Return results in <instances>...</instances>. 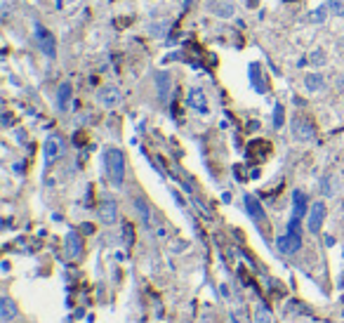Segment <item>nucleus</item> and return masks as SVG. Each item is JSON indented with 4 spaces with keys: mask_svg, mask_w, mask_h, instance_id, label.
I'll use <instances>...</instances> for the list:
<instances>
[{
    "mask_svg": "<svg viewBox=\"0 0 344 323\" xmlns=\"http://www.w3.org/2000/svg\"><path fill=\"white\" fill-rule=\"evenodd\" d=\"M71 97H73V88H71V83H62V85H59V90H57V109H59V111L69 109Z\"/></svg>",
    "mask_w": 344,
    "mask_h": 323,
    "instance_id": "4468645a",
    "label": "nucleus"
},
{
    "mask_svg": "<svg viewBox=\"0 0 344 323\" xmlns=\"http://www.w3.org/2000/svg\"><path fill=\"white\" fill-rule=\"evenodd\" d=\"M207 7L212 10V14H217V17H222V19H231V17L236 14V7H234L231 0H210Z\"/></svg>",
    "mask_w": 344,
    "mask_h": 323,
    "instance_id": "f8f14e48",
    "label": "nucleus"
},
{
    "mask_svg": "<svg viewBox=\"0 0 344 323\" xmlns=\"http://www.w3.org/2000/svg\"><path fill=\"white\" fill-rule=\"evenodd\" d=\"M42 151H45V163H55L59 156H62V137L59 135H50L45 146H42Z\"/></svg>",
    "mask_w": 344,
    "mask_h": 323,
    "instance_id": "9d476101",
    "label": "nucleus"
},
{
    "mask_svg": "<svg viewBox=\"0 0 344 323\" xmlns=\"http://www.w3.org/2000/svg\"><path fill=\"white\" fill-rule=\"evenodd\" d=\"M255 323H274L271 321V314H269V309L264 307V304H260L255 311Z\"/></svg>",
    "mask_w": 344,
    "mask_h": 323,
    "instance_id": "412c9836",
    "label": "nucleus"
},
{
    "mask_svg": "<svg viewBox=\"0 0 344 323\" xmlns=\"http://www.w3.org/2000/svg\"><path fill=\"white\" fill-rule=\"evenodd\" d=\"M274 125L276 128H281L283 125V104H276L274 106Z\"/></svg>",
    "mask_w": 344,
    "mask_h": 323,
    "instance_id": "5701e85b",
    "label": "nucleus"
},
{
    "mask_svg": "<svg viewBox=\"0 0 344 323\" xmlns=\"http://www.w3.org/2000/svg\"><path fill=\"white\" fill-rule=\"evenodd\" d=\"M97 99H99L106 109H113V106H118V104L123 102V95H120V90L118 88L106 85V88H102L99 92H97Z\"/></svg>",
    "mask_w": 344,
    "mask_h": 323,
    "instance_id": "1a4fd4ad",
    "label": "nucleus"
},
{
    "mask_svg": "<svg viewBox=\"0 0 344 323\" xmlns=\"http://www.w3.org/2000/svg\"><path fill=\"white\" fill-rule=\"evenodd\" d=\"M3 125H12V116L10 113H3Z\"/></svg>",
    "mask_w": 344,
    "mask_h": 323,
    "instance_id": "bb28decb",
    "label": "nucleus"
},
{
    "mask_svg": "<svg viewBox=\"0 0 344 323\" xmlns=\"http://www.w3.org/2000/svg\"><path fill=\"white\" fill-rule=\"evenodd\" d=\"M243 206H245L248 215H250V217H252L255 222H262V220H264V210H262V206L257 203L255 196H243Z\"/></svg>",
    "mask_w": 344,
    "mask_h": 323,
    "instance_id": "2eb2a0df",
    "label": "nucleus"
},
{
    "mask_svg": "<svg viewBox=\"0 0 344 323\" xmlns=\"http://www.w3.org/2000/svg\"><path fill=\"white\" fill-rule=\"evenodd\" d=\"M97 215H99V222H102V224L111 227V224L116 222V217H118L116 200H113V198H104L102 203H99V210H97Z\"/></svg>",
    "mask_w": 344,
    "mask_h": 323,
    "instance_id": "0eeeda50",
    "label": "nucleus"
},
{
    "mask_svg": "<svg viewBox=\"0 0 344 323\" xmlns=\"http://www.w3.org/2000/svg\"><path fill=\"white\" fill-rule=\"evenodd\" d=\"M323 220H325V203L323 200H316L309 210V217H307V229L311 234H318L321 227H323Z\"/></svg>",
    "mask_w": 344,
    "mask_h": 323,
    "instance_id": "39448f33",
    "label": "nucleus"
},
{
    "mask_svg": "<svg viewBox=\"0 0 344 323\" xmlns=\"http://www.w3.org/2000/svg\"><path fill=\"white\" fill-rule=\"evenodd\" d=\"M325 5L330 7L332 14H337V17H344V0H328Z\"/></svg>",
    "mask_w": 344,
    "mask_h": 323,
    "instance_id": "4be33fe9",
    "label": "nucleus"
},
{
    "mask_svg": "<svg viewBox=\"0 0 344 323\" xmlns=\"http://www.w3.org/2000/svg\"><path fill=\"white\" fill-rule=\"evenodd\" d=\"M156 85H158V97L160 102L165 104L167 99H170V88H172V78L167 71H158L156 73Z\"/></svg>",
    "mask_w": 344,
    "mask_h": 323,
    "instance_id": "ddd939ff",
    "label": "nucleus"
},
{
    "mask_svg": "<svg viewBox=\"0 0 344 323\" xmlns=\"http://www.w3.org/2000/svg\"><path fill=\"white\" fill-rule=\"evenodd\" d=\"M325 80L321 73H307L304 76V88L309 90V92H318V90H323Z\"/></svg>",
    "mask_w": 344,
    "mask_h": 323,
    "instance_id": "f3484780",
    "label": "nucleus"
},
{
    "mask_svg": "<svg viewBox=\"0 0 344 323\" xmlns=\"http://www.w3.org/2000/svg\"><path fill=\"white\" fill-rule=\"evenodd\" d=\"M328 14H332L330 7L321 5V7H316V10L311 12V21H314V24H325V21H328Z\"/></svg>",
    "mask_w": 344,
    "mask_h": 323,
    "instance_id": "aec40b11",
    "label": "nucleus"
},
{
    "mask_svg": "<svg viewBox=\"0 0 344 323\" xmlns=\"http://www.w3.org/2000/svg\"><path fill=\"white\" fill-rule=\"evenodd\" d=\"M83 255V238L78 231H69L66 234V257L69 260H78Z\"/></svg>",
    "mask_w": 344,
    "mask_h": 323,
    "instance_id": "9b49d317",
    "label": "nucleus"
},
{
    "mask_svg": "<svg viewBox=\"0 0 344 323\" xmlns=\"http://www.w3.org/2000/svg\"><path fill=\"white\" fill-rule=\"evenodd\" d=\"M33 41H35V45H38V50H40V52L48 57V59H55V55H57V43H55V35L50 33L48 28L40 26V24H35V28H33Z\"/></svg>",
    "mask_w": 344,
    "mask_h": 323,
    "instance_id": "f03ea898",
    "label": "nucleus"
},
{
    "mask_svg": "<svg viewBox=\"0 0 344 323\" xmlns=\"http://www.w3.org/2000/svg\"><path fill=\"white\" fill-rule=\"evenodd\" d=\"M17 304L12 302V300H10V297L7 295H3L0 297V318H3V321H12L14 316H17Z\"/></svg>",
    "mask_w": 344,
    "mask_h": 323,
    "instance_id": "dca6fc26",
    "label": "nucleus"
},
{
    "mask_svg": "<svg viewBox=\"0 0 344 323\" xmlns=\"http://www.w3.org/2000/svg\"><path fill=\"white\" fill-rule=\"evenodd\" d=\"M292 137H295L297 142H309V139H314V125H311L307 118L295 116L292 118Z\"/></svg>",
    "mask_w": 344,
    "mask_h": 323,
    "instance_id": "423d86ee",
    "label": "nucleus"
},
{
    "mask_svg": "<svg viewBox=\"0 0 344 323\" xmlns=\"http://www.w3.org/2000/svg\"><path fill=\"white\" fill-rule=\"evenodd\" d=\"M167 28V24H156V26H151V33L153 35H163V31Z\"/></svg>",
    "mask_w": 344,
    "mask_h": 323,
    "instance_id": "a878e982",
    "label": "nucleus"
},
{
    "mask_svg": "<svg viewBox=\"0 0 344 323\" xmlns=\"http://www.w3.org/2000/svg\"><path fill=\"white\" fill-rule=\"evenodd\" d=\"M186 104H189V109L198 111V113H207V99H205V92L200 88H189Z\"/></svg>",
    "mask_w": 344,
    "mask_h": 323,
    "instance_id": "6e6552de",
    "label": "nucleus"
},
{
    "mask_svg": "<svg viewBox=\"0 0 344 323\" xmlns=\"http://www.w3.org/2000/svg\"><path fill=\"white\" fill-rule=\"evenodd\" d=\"M335 191H337V177L335 175H325L321 179V193L323 196H335Z\"/></svg>",
    "mask_w": 344,
    "mask_h": 323,
    "instance_id": "a211bd4d",
    "label": "nucleus"
},
{
    "mask_svg": "<svg viewBox=\"0 0 344 323\" xmlns=\"http://www.w3.org/2000/svg\"><path fill=\"white\" fill-rule=\"evenodd\" d=\"M123 234H125V243L130 246V243L135 241V234H132V231H130V224H127V222H125V224H123Z\"/></svg>",
    "mask_w": 344,
    "mask_h": 323,
    "instance_id": "393cba45",
    "label": "nucleus"
},
{
    "mask_svg": "<svg viewBox=\"0 0 344 323\" xmlns=\"http://www.w3.org/2000/svg\"><path fill=\"white\" fill-rule=\"evenodd\" d=\"M3 17H5V19L10 17V5H7V3H3Z\"/></svg>",
    "mask_w": 344,
    "mask_h": 323,
    "instance_id": "cd10ccee",
    "label": "nucleus"
},
{
    "mask_svg": "<svg viewBox=\"0 0 344 323\" xmlns=\"http://www.w3.org/2000/svg\"><path fill=\"white\" fill-rule=\"evenodd\" d=\"M104 165H106V175L113 189H120L125 182V153L118 146H109L104 151Z\"/></svg>",
    "mask_w": 344,
    "mask_h": 323,
    "instance_id": "f257e3e1",
    "label": "nucleus"
},
{
    "mask_svg": "<svg viewBox=\"0 0 344 323\" xmlns=\"http://www.w3.org/2000/svg\"><path fill=\"white\" fill-rule=\"evenodd\" d=\"M304 213H307V196L299 189L292 191V217L288 222V231H297L299 234V222H302Z\"/></svg>",
    "mask_w": 344,
    "mask_h": 323,
    "instance_id": "7ed1b4c3",
    "label": "nucleus"
},
{
    "mask_svg": "<svg viewBox=\"0 0 344 323\" xmlns=\"http://www.w3.org/2000/svg\"><path fill=\"white\" fill-rule=\"evenodd\" d=\"M311 64H325V55H323V50H316L314 55H311Z\"/></svg>",
    "mask_w": 344,
    "mask_h": 323,
    "instance_id": "b1692460",
    "label": "nucleus"
},
{
    "mask_svg": "<svg viewBox=\"0 0 344 323\" xmlns=\"http://www.w3.org/2000/svg\"><path fill=\"white\" fill-rule=\"evenodd\" d=\"M276 248H278L283 255H295L297 250L302 248V234H297V231H285L283 236H278Z\"/></svg>",
    "mask_w": 344,
    "mask_h": 323,
    "instance_id": "20e7f679",
    "label": "nucleus"
},
{
    "mask_svg": "<svg viewBox=\"0 0 344 323\" xmlns=\"http://www.w3.org/2000/svg\"><path fill=\"white\" fill-rule=\"evenodd\" d=\"M135 208H137L139 217L144 220V224L149 227V224H151V213H149V206H146V200L142 198V196H137V198H135Z\"/></svg>",
    "mask_w": 344,
    "mask_h": 323,
    "instance_id": "6ab92c4d",
    "label": "nucleus"
}]
</instances>
